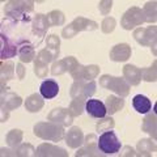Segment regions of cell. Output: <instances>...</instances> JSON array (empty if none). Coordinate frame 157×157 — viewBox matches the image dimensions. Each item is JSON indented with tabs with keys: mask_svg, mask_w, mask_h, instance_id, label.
<instances>
[{
	"mask_svg": "<svg viewBox=\"0 0 157 157\" xmlns=\"http://www.w3.org/2000/svg\"><path fill=\"white\" fill-rule=\"evenodd\" d=\"M96 92V82L93 80H76L71 88L72 98H82L88 100Z\"/></svg>",
	"mask_w": 157,
	"mask_h": 157,
	"instance_id": "8992f818",
	"label": "cell"
},
{
	"mask_svg": "<svg viewBox=\"0 0 157 157\" xmlns=\"http://www.w3.org/2000/svg\"><path fill=\"white\" fill-rule=\"evenodd\" d=\"M134 37L140 45L144 46H155L156 43V26L139 28L134 33Z\"/></svg>",
	"mask_w": 157,
	"mask_h": 157,
	"instance_id": "ba28073f",
	"label": "cell"
},
{
	"mask_svg": "<svg viewBox=\"0 0 157 157\" xmlns=\"http://www.w3.org/2000/svg\"><path fill=\"white\" fill-rule=\"evenodd\" d=\"M38 149H46V151H48L43 156H67L64 149L58 148V147H54L51 144H42V145H39Z\"/></svg>",
	"mask_w": 157,
	"mask_h": 157,
	"instance_id": "f546056e",
	"label": "cell"
},
{
	"mask_svg": "<svg viewBox=\"0 0 157 157\" xmlns=\"http://www.w3.org/2000/svg\"><path fill=\"white\" fill-rule=\"evenodd\" d=\"M48 28H50V21H48L47 16L39 13L34 17L33 20V33L34 34H37L39 37H43Z\"/></svg>",
	"mask_w": 157,
	"mask_h": 157,
	"instance_id": "ac0fdd59",
	"label": "cell"
},
{
	"mask_svg": "<svg viewBox=\"0 0 157 157\" xmlns=\"http://www.w3.org/2000/svg\"><path fill=\"white\" fill-rule=\"evenodd\" d=\"M105 106H106V111L109 113V114H114V113L119 111L121 109H123L124 101H123V98H122V97L110 96V97L106 98Z\"/></svg>",
	"mask_w": 157,
	"mask_h": 157,
	"instance_id": "44dd1931",
	"label": "cell"
},
{
	"mask_svg": "<svg viewBox=\"0 0 157 157\" xmlns=\"http://www.w3.org/2000/svg\"><path fill=\"white\" fill-rule=\"evenodd\" d=\"M131 56V47L127 43H121L111 48L110 59L114 62H124Z\"/></svg>",
	"mask_w": 157,
	"mask_h": 157,
	"instance_id": "4fadbf2b",
	"label": "cell"
},
{
	"mask_svg": "<svg viewBox=\"0 0 157 157\" xmlns=\"http://www.w3.org/2000/svg\"><path fill=\"white\" fill-rule=\"evenodd\" d=\"M13 63L12 62H7V63H3L2 66V84H4V81L7 80H11L13 77Z\"/></svg>",
	"mask_w": 157,
	"mask_h": 157,
	"instance_id": "4dcf8cb0",
	"label": "cell"
},
{
	"mask_svg": "<svg viewBox=\"0 0 157 157\" xmlns=\"http://www.w3.org/2000/svg\"><path fill=\"white\" fill-rule=\"evenodd\" d=\"M16 70L18 71V77H20V78H22V77H24V72H25V70H24L22 64H18Z\"/></svg>",
	"mask_w": 157,
	"mask_h": 157,
	"instance_id": "60d3db41",
	"label": "cell"
},
{
	"mask_svg": "<svg viewBox=\"0 0 157 157\" xmlns=\"http://www.w3.org/2000/svg\"><path fill=\"white\" fill-rule=\"evenodd\" d=\"M25 151H33L34 152L33 147L30 144H22L21 147H20V149H17V152L14 155H17V156H29V153L25 152Z\"/></svg>",
	"mask_w": 157,
	"mask_h": 157,
	"instance_id": "f35d334b",
	"label": "cell"
},
{
	"mask_svg": "<svg viewBox=\"0 0 157 157\" xmlns=\"http://www.w3.org/2000/svg\"><path fill=\"white\" fill-rule=\"evenodd\" d=\"M143 14L145 21L148 22H155L156 21V2L153 3H147L143 9Z\"/></svg>",
	"mask_w": 157,
	"mask_h": 157,
	"instance_id": "f1b7e54d",
	"label": "cell"
},
{
	"mask_svg": "<svg viewBox=\"0 0 157 157\" xmlns=\"http://www.w3.org/2000/svg\"><path fill=\"white\" fill-rule=\"evenodd\" d=\"M85 111L93 118H105L107 111L104 102L94 98H88L85 102Z\"/></svg>",
	"mask_w": 157,
	"mask_h": 157,
	"instance_id": "9c48e42d",
	"label": "cell"
},
{
	"mask_svg": "<svg viewBox=\"0 0 157 157\" xmlns=\"http://www.w3.org/2000/svg\"><path fill=\"white\" fill-rule=\"evenodd\" d=\"M36 60H38V62H42V63H45V64H48L51 60H54V55L52 54L48 51V50H42V51H39V54H38V56L36 58Z\"/></svg>",
	"mask_w": 157,
	"mask_h": 157,
	"instance_id": "e575fe53",
	"label": "cell"
},
{
	"mask_svg": "<svg viewBox=\"0 0 157 157\" xmlns=\"http://www.w3.org/2000/svg\"><path fill=\"white\" fill-rule=\"evenodd\" d=\"M66 143L71 148H78L84 143V134L78 127H72L66 135Z\"/></svg>",
	"mask_w": 157,
	"mask_h": 157,
	"instance_id": "e0dca14e",
	"label": "cell"
},
{
	"mask_svg": "<svg viewBox=\"0 0 157 157\" xmlns=\"http://www.w3.org/2000/svg\"><path fill=\"white\" fill-rule=\"evenodd\" d=\"M72 115L70 114V111L66 109H54L50 115H48V121L55 122L62 126H70L72 123Z\"/></svg>",
	"mask_w": 157,
	"mask_h": 157,
	"instance_id": "5bb4252c",
	"label": "cell"
},
{
	"mask_svg": "<svg viewBox=\"0 0 157 157\" xmlns=\"http://www.w3.org/2000/svg\"><path fill=\"white\" fill-rule=\"evenodd\" d=\"M22 140V132L20 130H12L7 135V143L11 147H16Z\"/></svg>",
	"mask_w": 157,
	"mask_h": 157,
	"instance_id": "1f68e13d",
	"label": "cell"
},
{
	"mask_svg": "<svg viewBox=\"0 0 157 157\" xmlns=\"http://www.w3.org/2000/svg\"><path fill=\"white\" fill-rule=\"evenodd\" d=\"M114 26H115V20L114 18H110V17H106L102 22V30L105 33H110L114 30Z\"/></svg>",
	"mask_w": 157,
	"mask_h": 157,
	"instance_id": "74e56055",
	"label": "cell"
},
{
	"mask_svg": "<svg viewBox=\"0 0 157 157\" xmlns=\"http://www.w3.org/2000/svg\"><path fill=\"white\" fill-rule=\"evenodd\" d=\"M34 72L37 73V76L39 77H45L47 75V64H45V63H42V62H38L36 60V64H34Z\"/></svg>",
	"mask_w": 157,
	"mask_h": 157,
	"instance_id": "8d00e7d4",
	"label": "cell"
},
{
	"mask_svg": "<svg viewBox=\"0 0 157 157\" xmlns=\"http://www.w3.org/2000/svg\"><path fill=\"white\" fill-rule=\"evenodd\" d=\"M137 151L143 155H151V152L156 151V144L155 141H152L149 139H143L137 143Z\"/></svg>",
	"mask_w": 157,
	"mask_h": 157,
	"instance_id": "4316f807",
	"label": "cell"
},
{
	"mask_svg": "<svg viewBox=\"0 0 157 157\" xmlns=\"http://www.w3.org/2000/svg\"><path fill=\"white\" fill-rule=\"evenodd\" d=\"M98 28V24L94 21H89L86 18H82V17H78L76 18L73 22H71L67 28L63 29V37L64 38H72L75 34H77L78 32L81 30H96Z\"/></svg>",
	"mask_w": 157,
	"mask_h": 157,
	"instance_id": "5b68a950",
	"label": "cell"
},
{
	"mask_svg": "<svg viewBox=\"0 0 157 157\" xmlns=\"http://www.w3.org/2000/svg\"><path fill=\"white\" fill-rule=\"evenodd\" d=\"M39 93L43 98L46 100H51V98L56 97L59 93V84L54 80H45L39 86Z\"/></svg>",
	"mask_w": 157,
	"mask_h": 157,
	"instance_id": "2e32d148",
	"label": "cell"
},
{
	"mask_svg": "<svg viewBox=\"0 0 157 157\" xmlns=\"http://www.w3.org/2000/svg\"><path fill=\"white\" fill-rule=\"evenodd\" d=\"M114 127V121L113 118H105L104 121H100V123L97 124V131H107Z\"/></svg>",
	"mask_w": 157,
	"mask_h": 157,
	"instance_id": "d590c367",
	"label": "cell"
},
{
	"mask_svg": "<svg viewBox=\"0 0 157 157\" xmlns=\"http://www.w3.org/2000/svg\"><path fill=\"white\" fill-rule=\"evenodd\" d=\"M100 84L101 86L106 88V89L115 92L122 98L126 97L130 92V85L127 84V81L124 78H121V77H113L109 75H104L100 78Z\"/></svg>",
	"mask_w": 157,
	"mask_h": 157,
	"instance_id": "277c9868",
	"label": "cell"
},
{
	"mask_svg": "<svg viewBox=\"0 0 157 157\" xmlns=\"http://www.w3.org/2000/svg\"><path fill=\"white\" fill-rule=\"evenodd\" d=\"M98 71H100V68L97 66H78L75 71L71 72V75L75 80H93L98 75Z\"/></svg>",
	"mask_w": 157,
	"mask_h": 157,
	"instance_id": "8fae6325",
	"label": "cell"
},
{
	"mask_svg": "<svg viewBox=\"0 0 157 157\" xmlns=\"http://www.w3.org/2000/svg\"><path fill=\"white\" fill-rule=\"evenodd\" d=\"M18 46V56L21 59V62L29 63L36 58V52H34V47L32 43H29L28 41H20L17 43Z\"/></svg>",
	"mask_w": 157,
	"mask_h": 157,
	"instance_id": "9a60e30c",
	"label": "cell"
},
{
	"mask_svg": "<svg viewBox=\"0 0 157 157\" xmlns=\"http://www.w3.org/2000/svg\"><path fill=\"white\" fill-rule=\"evenodd\" d=\"M59 45H60V41H59V38L55 36V34H51V36L47 38V41H46V50H48L52 54L54 59L58 58V55H59Z\"/></svg>",
	"mask_w": 157,
	"mask_h": 157,
	"instance_id": "484cf974",
	"label": "cell"
},
{
	"mask_svg": "<svg viewBox=\"0 0 157 157\" xmlns=\"http://www.w3.org/2000/svg\"><path fill=\"white\" fill-rule=\"evenodd\" d=\"M2 48H0V56L3 60H6L8 58L14 56L18 52V46L16 42L9 41L8 37L4 33H2Z\"/></svg>",
	"mask_w": 157,
	"mask_h": 157,
	"instance_id": "7c38bea8",
	"label": "cell"
},
{
	"mask_svg": "<svg viewBox=\"0 0 157 157\" xmlns=\"http://www.w3.org/2000/svg\"><path fill=\"white\" fill-rule=\"evenodd\" d=\"M145 21L144 18V14H143V11L140 8H131L128 9L124 14H123V18H122V26L127 30H131L132 28L135 26H139L141 25Z\"/></svg>",
	"mask_w": 157,
	"mask_h": 157,
	"instance_id": "52a82bcc",
	"label": "cell"
},
{
	"mask_svg": "<svg viewBox=\"0 0 157 157\" xmlns=\"http://www.w3.org/2000/svg\"><path fill=\"white\" fill-rule=\"evenodd\" d=\"M93 139H96L94 135H90L86 137V141H85V147L84 148H81L80 151L76 153V156H86L88 155V151H90V156H98L97 153V148L94 147V141H92Z\"/></svg>",
	"mask_w": 157,
	"mask_h": 157,
	"instance_id": "d4e9b609",
	"label": "cell"
},
{
	"mask_svg": "<svg viewBox=\"0 0 157 157\" xmlns=\"http://www.w3.org/2000/svg\"><path fill=\"white\" fill-rule=\"evenodd\" d=\"M85 102H86V100H82V98H73L71 105H70V109H68L70 114L72 117L80 115L82 110H85Z\"/></svg>",
	"mask_w": 157,
	"mask_h": 157,
	"instance_id": "cb8c5ba5",
	"label": "cell"
},
{
	"mask_svg": "<svg viewBox=\"0 0 157 157\" xmlns=\"http://www.w3.org/2000/svg\"><path fill=\"white\" fill-rule=\"evenodd\" d=\"M132 106L134 109L140 113V114H147L152 110V102L148 97H145L143 94H137L132 98Z\"/></svg>",
	"mask_w": 157,
	"mask_h": 157,
	"instance_id": "d6986e66",
	"label": "cell"
},
{
	"mask_svg": "<svg viewBox=\"0 0 157 157\" xmlns=\"http://www.w3.org/2000/svg\"><path fill=\"white\" fill-rule=\"evenodd\" d=\"M143 130L145 132H148L149 135L156 137V117L153 115H148L143 122Z\"/></svg>",
	"mask_w": 157,
	"mask_h": 157,
	"instance_id": "83f0119b",
	"label": "cell"
},
{
	"mask_svg": "<svg viewBox=\"0 0 157 157\" xmlns=\"http://www.w3.org/2000/svg\"><path fill=\"white\" fill-rule=\"evenodd\" d=\"M48 21H50V25H63V22H64V16H63V13L60 11H52L48 13Z\"/></svg>",
	"mask_w": 157,
	"mask_h": 157,
	"instance_id": "d6a6232c",
	"label": "cell"
},
{
	"mask_svg": "<svg viewBox=\"0 0 157 157\" xmlns=\"http://www.w3.org/2000/svg\"><path fill=\"white\" fill-rule=\"evenodd\" d=\"M123 75L124 78L127 81V84H131V85H137L141 80V72L139 68H136L135 66H131V64H127L123 68Z\"/></svg>",
	"mask_w": 157,
	"mask_h": 157,
	"instance_id": "ffe728a7",
	"label": "cell"
},
{
	"mask_svg": "<svg viewBox=\"0 0 157 157\" xmlns=\"http://www.w3.org/2000/svg\"><path fill=\"white\" fill-rule=\"evenodd\" d=\"M80 66L78 63L76 62V59L73 56H68L63 60H59L56 63H54L52 66V75H60V73H64V72H72L75 71L76 68Z\"/></svg>",
	"mask_w": 157,
	"mask_h": 157,
	"instance_id": "30bf717a",
	"label": "cell"
},
{
	"mask_svg": "<svg viewBox=\"0 0 157 157\" xmlns=\"http://www.w3.org/2000/svg\"><path fill=\"white\" fill-rule=\"evenodd\" d=\"M25 107L28 111L30 113H37L43 107V100L38 94H32L26 98L25 101Z\"/></svg>",
	"mask_w": 157,
	"mask_h": 157,
	"instance_id": "603a6c76",
	"label": "cell"
},
{
	"mask_svg": "<svg viewBox=\"0 0 157 157\" xmlns=\"http://www.w3.org/2000/svg\"><path fill=\"white\" fill-rule=\"evenodd\" d=\"M21 105V98L18 96L13 94V93H9L2 97V109H7V110H13Z\"/></svg>",
	"mask_w": 157,
	"mask_h": 157,
	"instance_id": "7402d4cb",
	"label": "cell"
},
{
	"mask_svg": "<svg viewBox=\"0 0 157 157\" xmlns=\"http://www.w3.org/2000/svg\"><path fill=\"white\" fill-rule=\"evenodd\" d=\"M33 11V2H8L6 6V16L12 21H30L29 13Z\"/></svg>",
	"mask_w": 157,
	"mask_h": 157,
	"instance_id": "6da1fadb",
	"label": "cell"
},
{
	"mask_svg": "<svg viewBox=\"0 0 157 157\" xmlns=\"http://www.w3.org/2000/svg\"><path fill=\"white\" fill-rule=\"evenodd\" d=\"M97 145H98V149L105 155L117 153L122 148V144L119 139H118V136L115 135V132L110 130L104 131L100 135V137L97 139Z\"/></svg>",
	"mask_w": 157,
	"mask_h": 157,
	"instance_id": "3957f363",
	"label": "cell"
},
{
	"mask_svg": "<svg viewBox=\"0 0 157 157\" xmlns=\"http://www.w3.org/2000/svg\"><path fill=\"white\" fill-rule=\"evenodd\" d=\"M34 134L43 140L60 141L64 136L63 126L55 123V122H41L34 126Z\"/></svg>",
	"mask_w": 157,
	"mask_h": 157,
	"instance_id": "7a4b0ae2",
	"label": "cell"
},
{
	"mask_svg": "<svg viewBox=\"0 0 157 157\" xmlns=\"http://www.w3.org/2000/svg\"><path fill=\"white\" fill-rule=\"evenodd\" d=\"M111 2H102L101 4H100V9H101V12L104 13V14H106L107 12L111 9Z\"/></svg>",
	"mask_w": 157,
	"mask_h": 157,
	"instance_id": "ab89813d",
	"label": "cell"
},
{
	"mask_svg": "<svg viewBox=\"0 0 157 157\" xmlns=\"http://www.w3.org/2000/svg\"><path fill=\"white\" fill-rule=\"evenodd\" d=\"M141 78L145 81H156V62L153 63V67H149L147 70H140Z\"/></svg>",
	"mask_w": 157,
	"mask_h": 157,
	"instance_id": "836d02e7",
	"label": "cell"
}]
</instances>
